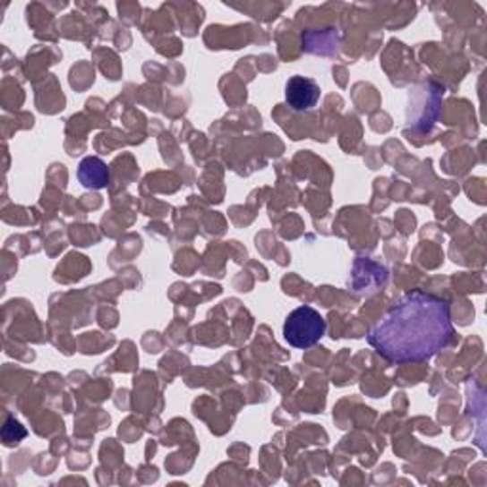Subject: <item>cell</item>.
<instances>
[{"instance_id": "1", "label": "cell", "mask_w": 487, "mask_h": 487, "mask_svg": "<svg viewBox=\"0 0 487 487\" xmlns=\"http://www.w3.org/2000/svg\"><path fill=\"white\" fill-rule=\"evenodd\" d=\"M453 339L449 303L421 289L392 304L368 333V343L394 363L431 360Z\"/></svg>"}, {"instance_id": "2", "label": "cell", "mask_w": 487, "mask_h": 487, "mask_svg": "<svg viewBox=\"0 0 487 487\" xmlns=\"http://www.w3.org/2000/svg\"><path fill=\"white\" fill-rule=\"evenodd\" d=\"M326 335V320L312 307H299L284 322V337L295 348H309Z\"/></svg>"}, {"instance_id": "3", "label": "cell", "mask_w": 487, "mask_h": 487, "mask_svg": "<svg viewBox=\"0 0 487 487\" xmlns=\"http://www.w3.org/2000/svg\"><path fill=\"white\" fill-rule=\"evenodd\" d=\"M286 101L294 111H311L320 101V86L307 76H292L286 84Z\"/></svg>"}, {"instance_id": "4", "label": "cell", "mask_w": 487, "mask_h": 487, "mask_svg": "<svg viewBox=\"0 0 487 487\" xmlns=\"http://www.w3.org/2000/svg\"><path fill=\"white\" fill-rule=\"evenodd\" d=\"M76 174H79V181L86 189L99 191L109 185V167L98 157H86L79 164V172Z\"/></svg>"}, {"instance_id": "5", "label": "cell", "mask_w": 487, "mask_h": 487, "mask_svg": "<svg viewBox=\"0 0 487 487\" xmlns=\"http://www.w3.org/2000/svg\"><path fill=\"white\" fill-rule=\"evenodd\" d=\"M27 436V431L23 429V426L15 421V419H8L4 429H3V440H4V446H13V444H20V441Z\"/></svg>"}]
</instances>
